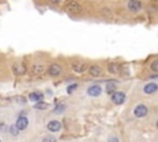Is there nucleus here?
I'll return each mask as SVG.
<instances>
[{
    "mask_svg": "<svg viewBox=\"0 0 158 142\" xmlns=\"http://www.w3.org/2000/svg\"><path fill=\"white\" fill-rule=\"evenodd\" d=\"M66 9L70 14H79L82 11V5L77 1H69V3H67Z\"/></svg>",
    "mask_w": 158,
    "mask_h": 142,
    "instance_id": "nucleus-1",
    "label": "nucleus"
},
{
    "mask_svg": "<svg viewBox=\"0 0 158 142\" xmlns=\"http://www.w3.org/2000/svg\"><path fill=\"white\" fill-rule=\"evenodd\" d=\"M127 9L132 13H137L142 9V3L140 0H129L127 1Z\"/></svg>",
    "mask_w": 158,
    "mask_h": 142,
    "instance_id": "nucleus-2",
    "label": "nucleus"
},
{
    "mask_svg": "<svg viewBox=\"0 0 158 142\" xmlns=\"http://www.w3.org/2000/svg\"><path fill=\"white\" fill-rule=\"evenodd\" d=\"M147 113H148V109H147V106L143 105V104L137 105L133 110V115L136 117H145L147 115Z\"/></svg>",
    "mask_w": 158,
    "mask_h": 142,
    "instance_id": "nucleus-3",
    "label": "nucleus"
},
{
    "mask_svg": "<svg viewBox=\"0 0 158 142\" xmlns=\"http://www.w3.org/2000/svg\"><path fill=\"white\" fill-rule=\"evenodd\" d=\"M125 99H126V95H125V93H122V92H116V93H114V94L111 95L112 103L116 104V105L124 104V103H125Z\"/></svg>",
    "mask_w": 158,
    "mask_h": 142,
    "instance_id": "nucleus-4",
    "label": "nucleus"
},
{
    "mask_svg": "<svg viewBox=\"0 0 158 142\" xmlns=\"http://www.w3.org/2000/svg\"><path fill=\"white\" fill-rule=\"evenodd\" d=\"M61 73H62V68H61L59 64L53 63V64L49 66V68H48V74H49L51 77H57V75H59Z\"/></svg>",
    "mask_w": 158,
    "mask_h": 142,
    "instance_id": "nucleus-5",
    "label": "nucleus"
},
{
    "mask_svg": "<svg viewBox=\"0 0 158 142\" xmlns=\"http://www.w3.org/2000/svg\"><path fill=\"white\" fill-rule=\"evenodd\" d=\"M61 127H62V125H61L59 121H57V120H52V121H49L48 125H47V129L51 131V132H57V131L61 130Z\"/></svg>",
    "mask_w": 158,
    "mask_h": 142,
    "instance_id": "nucleus-6",
    "label": "nucleus"
},
{
    "mask_svg": "<svg viewBox=\"0 0 158 142\" xmlns=\"http://www.w3.org/2000/svg\"><path fill=\"white\" fill-rule=\"evenodd\" d=\"M16 126H17V129L21 131V130H25L26 127H27V125H28V120L25 117V116H20L17 120H16V124H15Z\"/></svg>",
    "mask_w": 158,
    "mask_h": 142,
    "instance_id": "nucleus-7",
    "label": "nucleus"
},
{
    "mask_svg": "<svg viewBox=\"0 0 158 142\" xmlns=\"http://www.w3.org/2000/svg\"><path fill=\"white\" fill-rule=\"evenodd\" d=\"M158 90V85L156 83H148V84H146L145 88H143V92L146 94H153L156 93Z\"/></svg>",
    "mask_w": 158,
    "mask_h": 142,
    "instance_id": "nucleus-8",
    "label": "nucleus"
},
{
    "mask_svg": "<svg viewBox=\"0 0 158 142\" xmlns=\"http://www.w3.org/2000/svg\"><path fill=\"white\" fill-rule=\"evenodd\" d=\"M89 73L93 77H100L103 74V70L99 66H90L89 67Z\"/></svg>",
    "mask_w": 158,
    "mask_h": 142,
    "instance_id": "nucleus-9",
    "label": "nucleus"
},
{
    "mask_svg": "<svg viewBox=\"0 0 158 142\" xmlns=\"http://www.w3.org/2000/svg\"><path fill=\"white\" fill-rule=\"evenodd\" d=\"M100 93H101L100 85H91V87L88 89V94H89L90 96H98V95H100Z\"/></svg>",
    "mask_w": 158,
    "mask_h": 142,
    "instance_id": "nucleus-10",
    "label": "nucleus"
},
{
    "mask_svg": "<svg viewBox=\"0 0 158 142\" xmlns=\"http://www.w3.org/2000/svg\"><path fill=\"white\" fill-rule=\"evenodd\" d=\"M13 70H14V73H15V75H22L24 73H25V67L24 66H19V64H14L13 66Z\"/></svg>",
    "mask_w": 158,
    "mask_h": 142,
    "instance_id": "nucleus-11",
    "label": "nucleus"
},
{
    "mask_svg": "<svg viewBox=\"0 0 158 142\" xmlns=\"http://www.w3.org/2000/svg\"><path fill=\"white\" fill-rule=\"evenodd\" d=\"M120 69H121V67H120V64H118V63H110L109 66H108V70L110 73H119L120 72Z\"/></svg>",
    "mask_w": 158,
    "mask_h": 142,
    "instance_id": "nucleus-12",
    "label": "nucleus"
},
{
    "mask_svg": "<svg viewBox=\"0 0 158 142\" xmlns=\"http://www.w3.org/2000/svg\"><path fill=\"white\" fill-rule=\"evenodd\" d=\"M72 67H73V69H74L77 73H82V72H84V70L87 69V64H84V63H74Z\"/></svg>",
    "mask_w": 158,
    "mask_h": 142,
    "instance_id": "nucleus-13",
    "label": "nucleus"
},
{
    "mask_svg": "<svg viewBox=\"0 0 158 142\" xmlns=\"http://www.w3.org/2000/svg\"><path fill=\"white\" fill-rule=\"evenodd\" d=\"M28 99L31 101H36V103H38V101H42V99H43V95L40 94V93H31L28 95Z\"/></svg>",
    "mask_w": 158,
    "mask_h": 142,
    "instance_id": "nucleus-14",
    "label": "nucleus"
},
{
    "mask_svg": "<svg viewBox=\"0 0 158 142\" xmlns=\"http://www.w3.org/2000/svg\"><path fill=\"white\" fill-rule=\"evenodd\" d=\"M115 90H116V83H115V82H109L106 84V93L112 95L114 93H116Z\"/></svg>",
    "mask_w": 158,
    "mask_h": 142,
    "instance_id": "nucleus-15",
    "label": "nucleus"
},
{
    "mask_svg": "<svg viewBox=\"0 0 158 142\" xmlns=\"http://www.w3.org/2000/svg\"><path fill=\"white\" fill-rule=\"evenodd\" d=\"M32 72L34 74L36 75H41L42 73H43V66H41V64H35L32 67Z\"/></svg>",
    "mask_w": 158,
    "mask_h": 142,
    "instance_id": "nucleus-16",
    "label": "nucleus"
},
{
    "mask_svg": "<svg viewBox=\"0 0 158 142\" xmlns=\"http://www.w3.org/2000/svg\"><path fill=\"white\" fill-rule=\"evenodd\" d=\"M47 103H45V101H38V103H36V105H35V109H37V110H45V109H47Z\"/></svg>",
    "mask_w": 158,
    "mask_h": 142,
    "instance_id": "nucleus-17",
    "label": "nucleus"
},
{
    "mask_svg": "<svg viewBox=\"0 0 158 142\" xmlns=\"http://www.w3.org/2000/svg\"><path fill=\"white\" fill-rule=\"evenodd\" d=\"M9 131L11 132V135H13V136H16V135L19 134V131H20V130L17 129V126H16V125H13V126H10Z\"/></svg>",
    "mask_w": 158,
    "mask_h": 142,
    "instance_id": "nucleus-18",
    "label": "nucleus"
},
{
    "mask_svg": "<svg viewBox=\"0 0 158 142\" xmlns=\"http://www.w3.org/2000/svg\"><path fill=\"white\" fill-rule=\"evenodd\" d=\"M151 69L153 70V72H158V59L153 61V62L151 63Z\"/></svg>",
    "mask_w": 158,
    "mask_h": 142,
    "instance_id": "nucleus-19",
    "label": "nucleus"
},
{
    "mask_svg": "<svg viewBox=\"0 0 158 142\" xmlns=\"http://www.w3.org/2000/svg\"><path fill=\"white\" fill-rule=\"evenodd\" d=\"M42 142H57V140L53 136H48V137H45Z\"/></svg>",
    "mask_w": 158,
    "mask_h": 142,
    "instance_id": "nucleus-20",
    "label": "nucleus"
},
{
    "mask_svg": "<svg viewBox=\"0 0 158 142\" xmlns=\"http://www.w3.org/2000/svg\"><path fill=\"white\" fill-rule=\"evenodd\" d=\"M76 88H77V84H73L70 88H68V89H67V92H68V93H72V92H73V90H74Z\"/></svg>",
    "mask_w": 158,
    "mask_h": 142,
    "instance_id": "nucleus-21",
    "label": "nucleus"
},
{
    "mask_svg": "<svg viewBox=\"0 0 158 142\" xmlns=\"http://www.w3.org/2000/svg\"><path fill=\"white\" fill-rule=\"evenodd\" d=\"M108 142H119V138L118 137H110Z\"/></svg>",
    "mask_w": 158,
    "mask_h": 142,
    "instance_id": "nucleus-22",
    "label": "nucleus"
},
{
    "mask_svg": "<svg viewBox=\"0 0 158 142\" xmlns=\"http://www.w3.org/2000/svg\"><path fill=\"white\" fill-rule=\"evenodd\" d=\"M62 1V0H49V3H52V4H59Z\"/></svg>",
    "mask_w": 158,
    "mask_h": 142,
    "instance_id": "nucleus-23",
    "label": "nucleus"
},
{
    "mask_svg": "<svg viewBox=\"0 0 158 142\" xmlns=\"http://www.w3.org/2000/svg\"><path fill=\"white\" fill-rule=\"evenodd\" d=\"M63 109H64V106H61V108H59V106H57V108H56V111H62Z\"/></svg>",
    "mask_w": 158,
    "mask_h": 142,
    "instance_id": "nucleus-24",
    "label": "nucleus"
},
{
    "mask_svg": "<svg viewBox=\"0 0 158 142\" xmlns=\"http://www.w3.org/2000/svg\"><path fill=\"white\" fill-rule=\"evenodd\" d=\"M157 129H158V121H157Z\"/></svg>",
    "mask_w": 158,
    "mask_h": 142,
    "instance_id": "nucleus-25",
    "label": "nucleus"
}]
</instances>
